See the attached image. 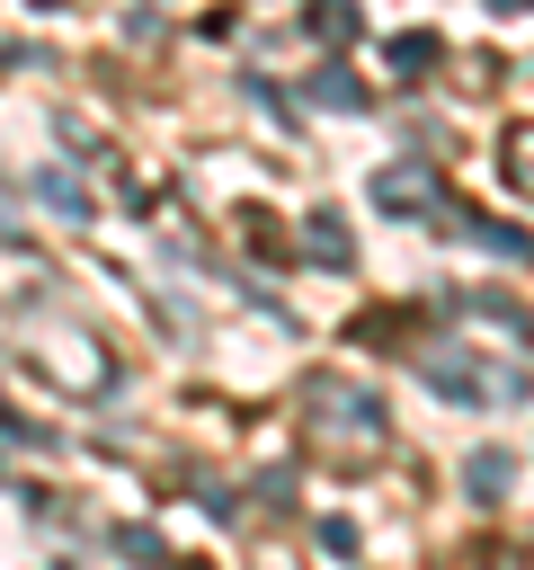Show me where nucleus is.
Here are the masks:
<instances>
[{
	"label": "nucleus",
	"mask_w": 534,
	"mask_h": 570,
	"mask_svg": "<svg viewBox=\"0 0 534 570\" xmlns=\"http://www.w3.org/2000/svg\"><path fill=\"white\" fill-rule=\"evenodd\" d=\"M365 196H374L383 214H400V223H418V214H427V223H445V214H454L445 169H436V160H418V151H409V160H383V169L365 178Z\"/></svg>",
	"instance_id": "obj_3"
},
{
	"label": "nucleus",
	"mask_w": 534,
	"mask_h": 570,
	"mask_svg": "<svg viewBox=\"0 0 534 570\" xmlns=\"http://www.w3.org/2000/svg\"><path fill=\"white\" fill-rule=\"evenodd\" d=\"M36 365L62 383V392H80V401H98V392H116V356L89 338V330H62V338H44L36 347Z\"/></svg>",
	"instance_id": "obj_4"
},
{
	"label": "nucleus",
	"mask_w": 534,
	"mask_h": 570,
	"mask_svg": "<svg viewBox=\"0 0 534 570\" xmlns=\"http://www.w3.org/2000/svg\"><path fill=\"white\" fill-rule=\"evenodd\" d=\"M356 18H365L356 0H312V9H303V27H312L320 45H347V36H356Z\"/></svg>",
	"instance_id": "obj_14"
},
{
	"label": "nucleus",
	"mask_w": 534,
	"mask_h": 570,
	"mask_svg": "<svg viewBox=\"0 0 534 570\" xmlns=\"http://www.w3.org/2000/svg\"><path fill=\"white\" fill-rule=\"evenodd\" d=\"M303 258H312V267H329V276H347V267H356V232L338 223V205H312V214H303Z\"/></svg>",
	"instance_id": "obj_5"
},
{
	"label": "nucleus",
	"mask_w": 534,
	"mask_h": 570,
	"mask_svg": "<svg viewBox=\"0 0 534 570\" xmlns=\"http://www.w3.org/2000/svg\"><path fill=\"white\" fill-rule=\"evenodd\" d=\"M383 62H392V80H427V71L445 62V45H436L427 27H400V36L383 45Z\"/></svg>",
	"instance_id": "obj_9"
},
{
	"label": "nucleus",
	"mask_w": 534,
	"mask_h": 570,
	"mask_svg": "<svg viewBox=\"0 0 534 570\" xmlns=\"http://www.w3.org/2000/svg\"><path fill=\"white\" fill-rule=\"evenodd\" d=\"M303 454L329 463V472H374L392 454V410L383 392L347 383V374H303Z\"/></svg>",
	"instance_id": "obj_1"
},
{
	"label": "nucleus",
	"mask_w": 534,
	"mask_h": 570,
	"mask_svg": "<svg viewBox=\"0 0 534 570\" xmlns=\"http://www.w3.org/2000/svg\"><path fill=\"white\" fill-rule=\"evenodd\" d=\"M498 178H507V187H516V196L534 205V116L498 134Z\"/></svg>",
	"instance_id": "obj_11"
},
{
	"label": "nucleus",
	"mask_w": 534,
	"mask_h": 570,
	"mask_svg": "<svg viewBox=\"0 0 534 570\" xmlns=\"http://www.w3.org/2000/svg\"><path fill=\"white\" fill-rule=\"evenodd\" d=\"M507 481H516V463H507V445H472V454H463V499H481V508H498V499H507Z\"/></svg>",
	"instance_id": "obj_8"
},
{
	"label": "nucleus",
	"mask_w": 534,
	"mask_h": 570,
	"mask_svg": "<svg viewBox=\"0 0 534 570\" xmlns=\"http://www.w3.org/2000/svg\"><path fill=\"white\" fill-rule=\"evenodd\" d=\"M0 232H18V187L0 178Z\"/></svg>",
	"instance_id": "obj_19"
},
{
	"label": "nucleus",
	"mask_w": 534,
	"mask_h": 570,
	"mask_svg": "<svg viewBox=\"0 0 534 570\" xmlns=\"http://www.w3.org/2000/svg\"><path fill=\"white\" fill-rule=\"evenodd\" d=\"M44 285H53L44 249H27V240L0 232V303H9V312H18V303H44Z\"/></svg>",
	"instance_id": "obj_6"
},
{
	"label": "nucleus",
	"mask_w": 534,
	"mask_h": 570,
	"mask_svg": "<svg viewBox=\"0 0 534 570\" xmlns=\"http://www.w3.org/2000/svg\"><path fill=\"white\" fill-rule=\"evenodd\" d=\"M303 98H312V107H338V116H356V107H365V80H356V71H338V62H320V71L303 80Z\"/></svg>",
	"instance_id": "obj_12"
},
{
	"label": "nucleus",
	"mask_w": 534,
	"mask_h": 570,
	"mask_svg": "<svg viewBox=\"0 0 534 570\" xmlns=\"http://www.w3.org/2000/svg\"><path fill=\"white\" fill-rule=\"evenodd\" d=\"M0 436H9V445H53V428H44V419H18L9 401H0Z\"/></svg>",
	"instance_id": "obj_17"
},
{
	"label": "nucleus",
	"mask_w": 534,
	"mask_h": 570,
	"mask_svg": "<svg viewBox=\"0 0 534 570\" xmlns=\"http://www.w3.org/2000/svg\"><path fill=\"white\" fill-rule=\"evenodd\" d=\"M320 552L347 561V552H356V517H320Z\"/></svg>",
	"instance_id": "obj_18"
},
{
	"label": "nucleus",
	"mask_w": 534,
	"mask_h": 570,
	"mask_svg": "<svg viewBox=\"0 0 534 570\" xmlns=\"http://www.w3.org/2000/svg\"><path fill=\"white\" fill-rule=\"evenodd\" d=\"M445 223H454L463 240H481L490 258H534V240H525L516 223H490V214H445Z\"/></svg>",
	"instance_id": "obj_10"
},
{
	"label": "nucleus",
	"mask_w": 534,
	"mask_h": 570,
	"mask_svg": "<svg viewBox=\"0 0 534 570\" xmlns=\"http://www.w3.org/2000/svg\"><path fill=\"white\" fill-rule=\"evenodd\" d=\"M454 312H472L490 338H507V347H534V321H525V303H507V294H454Z\"/></svg>",
	"instance_id": "obj_7"
},
{
	"label": "nucleus",
	"mask_w": 534,
	"mask_h": 570,
	"mask_svg": "<svg viewBox=\"0 0 534 570\" xmlns=\"http://www.w3.org/2000/svg\"><path fill=\"white\" fill-rule=\"evenodd\" d=\"M490 9H498V18H525V9H534V0H490Z\"/></svg>",
	"instance_id": "obj_20"
},
{
	"label": "nucleus",
	"mask_w": 534,
	"mask_h": 570,
	"mask_svg": "<svg viewBox=\"0 0 534 570\" xmlns=\"http://www.w3.org/2000/svg\"><path fill=\"white\" fill-rule=\"evenodd\" d=\"M249 490H258V508H294V472H285V463H267Z\"/></svg>",
	"instance_id": "obj_16"
},
{
	"label": "nucleus",
	"mask_w": 534,
	"mask_h": 570,
	"mask_svg": "<svg viewBox=\"0 0 534 570\" xmlns=\"http://www.w3.org/2000/svg\"><path fill=\"white\" fill-rule=\"evenodd\" d=\"M418 374H427L436 401H463V410H516V401L534 392L525 365H498V356L454 347V338H418Z\"/></svg>",
	"instance_id": "obj_2"
},
{
	"label": "nucleus",
	"mask_w": 534,
	"mask_h": 570,
	"mask_svg": "<svg viewBox=\"0 0 534 570\" xmlns=\"http://www.w3.org/2000/svg\"><path fill=\"white\" fill-rule=\"evenodd\" d=\"M107 543H116L125 561H169V543H160V525H107Z\"/></svg>",
	"instance_id": "obj_15"
},
{
	"label": "nucleus",
	"mask_w": 534,
	"mask_h": 570,
	"mask_svg": "<svg viewBox=\"0 0 534 570\" xmlns=\"http://www.w3.org/2000/svg\"><path fill=\"white\" fill-rule=\"evenodd\" d=\"M36 196H44L62 223H89V214H98V205H89V187H80L71 169H36Z\"/></svg>",
	"instance_id": "obj_13"
}]
</instances>
